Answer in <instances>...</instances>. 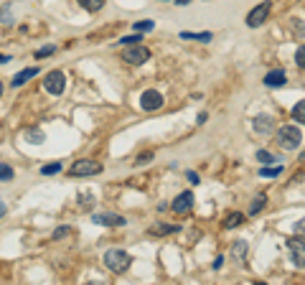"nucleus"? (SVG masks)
<instances>
[{"instance_id":"nucleus-17","label":"nucleus","mask_w":305,"mask_h":285,"mask_svg":"<svg viewBox=\"0 0 305 285\" xmlns=\"http://www.w3.org/2000/svg\"><path fill=\"white\" fill-rule=\"evenodd\" d=\"M178 232V224H158V227H150L148 234H171Z\"/></svg>"},{"instance_id":"nucleus-39","label":"nucleus","mask_w":305,"mask_h":285,"mask_svg":"<svg viewBox=\"0 0 305 285\" xmlns=\"http://www.w3.org/2000/svg\"><path fill=\"white\" fill-rule=\"evenodd\" d=\"M0 95H3V82H0Z\"/></svg>"},{"instance_id":"nucleus-28","label":"nucleus","mask_w":305,"mask_h":285,"mask_svg":"<svg viewBox=\"0 0 305 285\" xmlns=\"http://www.w3.org/2000/svg\"><path fill=\"white\" fill-rule=\"evenodd\" d=\"M140 33H132V36H122L120 38V43H122V46H130V43H140Z\"/></svg>"},{"instance_id":"nucleus-11","label":"nucleus","mask_w":305,"mask_h":285,"mask_svg":"<svg viewBox=\"0 0 305 285\" xmlns=\"http://www.w3.org/2000/svg\"><path fill=\"white\" fill-rule=\"evenodd\" d=\"M290 250H293V260L298 267H303V260H305V254H303V237H293L290 239Z\"/></svg>"},{"instance_id":"nucleus-5","label":"nucleus","mask_w":305,"mask_h":285,"mask_svg":"<svg viewBox=\"0 0 305 285\" xmlns=\"http://www.w3.org/2000/svg\"><path fill=\"white\" fill-rule=\"evenodd\" d=\"M43 87H46V92H51V95H64V89H66V77H64V71H49L46 74V79H43Z\"/></svg>"},{"instance_id":"nucleus-31","label":"nucleus","mask_w":305,"mask_h":285,"mask_svg":"<svg viewBox=\"0 0 305 285\" xmlns=\"http://www.w3.org/2000/svg\"><path fill=\"white\" fill-rule=\"evenodd\" d=\"M66 234H71V227H59L51 237H54V239H61V237H66Z\"/></svg>"},{"instance_id":"nucleus-4","label":"nucleus","mask_w":305,"mask_h":285,"mask_svg":"<svg viewBox=\"0 0 305 285\" xmlns=\"http://www.w3.org/2000/svg\"><path fill=\"white\" fill-rule=\"evenodd\" d=\"M270 10H272V3H270V0H265V3L254 5V8L247 13V26H249V28H259V26L267 21Z\"/></svg>"},{"instance_id":"nucleus-34","label":"nucleus","mask_w":305,"mask_h":285,"mask_svg":"<svg viewBox=\"0 0 305 285\" xmlns=\"http://www.w3.org/2000/svg\"><path fill=\"white\" fill-rule=\"evenodd\" d=\"M295 59H298V66H303V64H305V49H303V46L298 49V54H295Z\"/></svg>"},{"instance_id":"nucleus-12","label":"nucleus","mask_w":305,"mask_h":285,"mask_svg":"<svg viewBox=\"0 0 305 285\" xmlns=\"http://www.w3.org/2000/svg\"><path fill=\"white\" fill-rule=\"evenodd\" d=\"M36 74H38V66H28V69H21L18 74H15V77H13V87H23L30 77H36Z\"/></svg>"},{"instance_id":"nucleus-23","label":"nucleus","mask_w":305,"mask_h":285,"mask_svg":"<svg viewBox=\"0 0 305 285\" xmlns=\"http://www.w3.org/2000/svg\"><path fill=\"white\" fill-rule=\"evenodd\" d=\"M293 120H295V123H303V120H305V102L303 99L293 107Z\"/></svg>"},{"instance_id":"nucleus-36","label":"nucleus","mask_w":305,"mask_h":285,"mask_svg":"<svg viewBox=\"0 0 305 285\" xmlns=\"http://www.w3.org/2000/svg\"><path fill=\"white\" fill-rule=\"evenodd\" d=\"M206 117H209L206 112H198V120H196V123H198V125H204V123H206Z\"/></svg>"},{"instance_id":"nucleus-2","label":"nucleus","mask_w":305,"mask_h":285,"mask_svg":"<svg viewBox=\"0 0 305 285\" xmlns=\"http://www.w3.org/2000/svg\"><path fill=\"white\" fill-rule=\"evenodd\" d=\"M132 257L125 252V250H107L104 252V265L107 270H112V273H127Z\"/></svg>"},{"instance_id":"nucleus-1","label":"nucleus","mask_w":305,"mask_h":285,"mask_svg":"<svg viewBox=\"0 0 305 285\" xmlns=\"http://www.w3.org/2000/svg\"><path fill=\"white\" fill-rule=\"evenodd\" d=\"M277 145L282 151H295V148L303 145V130L295 125H285L277 130Z\"/></svg>"},{"instance_id":"nucleus-24","label":"nucleus","mask_w":305,"mask_h":285,"mask_svg":"<svg viewBox=\"0 0 305 285\" xmlns=\"http://www.w3.org/2000/svg\"><path fill=\"white\" fill-rule=\"evenodd\" d=\"M13 176H15V171L8 166V163H0V181H10Z\"/></svg>"},{"instance_id":"nucleus-26","label":"nucleus","mask_w":305,"mask_h":285,"mask_svg":"<svg viewBox=\"0 0 305 285\" xmlns=\"http://www.w3.org/2000/svg\"><path fill=\"white\" fill-rule=\"evenodd\" d=\"M51 54H56V46H54V43H49V46H43V49H38L33 56L36 59H46V56H51Z\"/></svg>"},{"instance_id":"nucleus-10","label":"nucleus","mask_w":305,"mask_h":285,"mask_svg":"<svg viewBox=\"0 0 305 285\" xmlns=\"http://www.w3.org/2000/svg\"><path fill=\"white\" fill-rule=\"evenodd\" d=\"M252 127H254V132H272L274 130V120L270 115H257L252 120Z\"/></svg>"},{"instance_id":"nucleus-16","label":"nucleus","mask_w":305,"mask_h":285,"mask_svg":"<svg viewBox=\"0 0 305 285\" xmlns=\"http://www.w3.org/2000/svg\"><path fill=\"white\" fill-rule=\"evenodd\" d=\"M265 201H267V196H265V193H257V196L252 199V204H249V214L254 217V214H259V212H262V209H265Z\"/></svg>"},{"instance_id":"nucleus-18","label":"nucleus","mask_w":305,"mask_h":285,"mask_svg":"<svg viewBox=\"0 0 305 285\" xmlns=\"http://www.w3.org/2000/svg\"><path fill=\"white\" fill-rule=\"evenodd\" d=\"M79 5L89 13H99L104 8V0H79Z\"/></svg>"},{"instance_id":"nucleus-6","label":"nucleus","mask_w":305,"mask_h":285,"mask_svg":"<svg viewBox=\"0 0 305 285\" xmlns=\"http://www.w3.org/2000/svg\"><path fill=\"white\" fill-rule=\"evenodd\" d=\"M122 59H125L127 64H132V66H140V64H145L150 59V51L145 46H140V43H130V49H125Z\"/></svg>"},{"instance_id":"nucleus-8","label":"nucleus","mask_w":305,"mask_h":285,"mask_svg":"<svg viewBox=\"0 0 305 285\" xmlns=\"http://www.w3.org/2000/svg\"><path fill=\"white\" fill-rule=\"evenodd\" d=\"M193 201H196V199H193V191H181L178 196L173 199L171 206H173L176 214H188L191 209H193Z\"/></svg>"},{"instance_id":"nucleus-27","label":"nucleus","mask_w":305,"mask_h":285,"mask_svg":"<svg viewBox=\"0 0 305 285\" xmlns=\"http://www.w3.org/2000/svg\"><path fill=\"white\" fill-rule=\"evenodd\" d=\"M59 171H61V163H49V166L41 168L43 176H54V173H59Z\"/></svg>"},{"instance_id":"nucleus-3","label":"nucleus","mask_w":305,"mask_h":285,"mask_svg":"<svg viewBox=\"0 0 305 285\" xmlns=\"http://www.w3.org/2000/svg\"><path fill=\"white\" fill-rule=\"evenodd\" d=\"M102 173V166L97 160H89V158H82V160H76L71 163V168H69V176L74 178H82V176H97Z\"/></svg>"},{"instance_id":"nucleus-7","label":"nucleus","mask_w":305,"mask_h":285,"mask_svg":"<svg viewBox=\"0 0 305 285\" xmlns=\"http://www.w3.org/2000/svg\"><path fill=\"white\" fill-rule=\"evenodd\" d=\"M140 107L145 112H152V110H160L163 107V95L155 92V89H145L143 97H140Z\"/></svg>"},{"instance_id":"nucleus-25","label":"nucleus","mask_w":305,"mask_h":285,"mask_svg":"<svg viewBox=\"0 0 305 285\" xmlns=\"http://www.w3.org/2000/svg\"><path fill=\"white\" fill-rule=\"evenodd\" d=\"M152 28H155V23H152V21H137V23H135V33L152 31Z\"/></svg>"},{"instance_id":"nucleus-9","label":"nucleus","mask_w":305,"mask_h":285,"mask_svg":"<svg viewBox=\"0 0 305 285\" xmlns=\"http://www.w3.org/2000/svg\"><path fill=\"white\" fill-rule=\"evenodd\" d=\"M92 222L102 224V227H125V224H127V219L122 214H110V212H107V214H94Z\"/></svg>"},{"instance_id":"nucleus-30","label":"nucleus","mask_w":305,"mask_h":285,"mask_svg":"<svg viewBox=\"0 0 305 285\" xmlns=\"http://www.w3.org/2000/svg\"><path fill=\"white\" fill-rule=\"evenodd\" d=\"M148 160H152V151H145V153H140L137 156V160H135V166H145Z\"/></svg>"},{"instance_id":"nucleus-32","label":"nucleus","mask_w":305,"mask_h":285,"mask_svg":"<svg viewBox=\"0 0 305 285\" xmlns=\"http://www.w3.org/2000/svg\"><path fill=\"white\" fill-rule=\"evenodd\" d=\"M0 21H3V23H10V8H8V5L0 8Z\"/></svg>"},{"instance_id":"nucleus-15","label":"nucleus","mask_w":305,"mask_h":285,"mask_svg":"<svg viewBox=\"0 0 305 285\" xmlns=\"http://www.w3.org/2000/svg\"><path fill=\"white\" fill-rule=\"evenodd\" d=\"M244 219H247V217H244L242 212L226 214V219H224V227H226V229H232V227H242V224H244Z\"/></svg>"},{"instance_id":"nucleus-35","label":"nucleus","mask_w":305,"mask_h":285,"mask_svg":"<svg viewBox=\"0 0 305 285\" xmlns=\"http://www.w3.org/2000/svg\"><path fill=\"white\" fill-rule=\"evenodd\" d=\"M5 214H8V206H5V201H3V199H0V219H3Z\"/></svg>"},{"instance_id":"nucleus-37","label":"nucleus","mask_w":305,"mask_h":285,"mask_svg":"<svg viewBox=\"0 0 305 285\" xmlns=\"http://www.w3.org/2000/svg\"><path fill=\"white\" fill-rule=\"evenodd\" d=\"M10 62V56L8 54H0V64H8Z\"/></svg>"},{"instance_id":"nucleus-13","label":"nucleus","mask_w":305,"mask_h":285,"mask_svg":"<svg viewBox=\"0 0 305 285\" xmlns=\"http://www.w3.org/2000/svg\"><path fill=\"white\" fill-rule=\"evenodd\" d=\"M287 79H285V71L282 69H274V71H270L267 77H265V84L267 87H282Z\"/></svg>"},{"instance_id":"nucleus-21","label":"nucleus","mask_w":305,"mask_h":285,"mask_svg":"<svg viewBox=\"0 0 305 285\" xmlns=\"http://www.w3.org/2000/svg\"><path fill=\"white\" fill-rule=\"evenodd\" d=\"M257 160L262 163V166H272V163H274V160H280V158H277V156H272L270 151H257Z\"/></svg>"},{"instance_id":"nucleus-33","label":"nucleus","mask_w":305,"mask_h":285,"mask_svg":"<svg viewBox=\"0 0 305 285\" xmlns=\"http://www.w3.org/2000/svg\"><path fill=\"white\" fill-rule=\"evenodd\" d=\"M186 178H188V181H191L193 186H196V184H201V178H198V173H196V171H188V173H186Z\"/></svg>"},{"instance_id":"nucleus-19","label":"nucleus","mask_w":305,"mask_h":285,"mask_svg":"<svg viewBox=\"0 0 305 285\" xmlns=\"http://www.w3.org/2000/svg\"><path fill=\"white\" fill-rule=\"evenodd\" d=\"M26 138H28V143H33V145H41V143L46 140V135H43V130L33 127V130H26Z\"/></svg>"},{"instance_id":"nucleus-22","label":"nucleus","mask_w":305,"mask_h":285,"mask_svg":"<svg viewBox=\"0 0 305 285\" xmlns=\"http://www.w3.org/2000/svg\"><path fill=\"white\" fill-rule=\"evenodd\" d=\"M282 173V166H274V163H272V166H265L262 171H259V176H265V178H277Z\"/></svg>"},{"instance_id":"nucleus-38","label":"nucleus","mask_w":305,"mask_h":285,"mask_svg":"<svg viewBox=\"0 0 305 285\" xmlns=\"http://www.w3.org/2000/svg\"><path fill=\"white\" fill-rule=\"evenodd\" d=\"M176 3H178V5H188V3H191V0H176Z\"/></svg>"},{"instance_id":"nucleus-20","label":"nucleus","mask_w":305,"mask_h":285,"mask_svg":"<svg viewBox=\"0 0 305 285\" xmlns=\"http://www.w3.org/2000/svg\"><path fill=\"white\" fill-rule=\"evenodd\" d=\"M232 254H234V260H244V254H247V242H244V239H237L234 247H232Z\"/></svg>"},{"instance_id":"nucleus-29","label":"nucleus","mask_w":305,"mask_h":285,"mask_svg":"<svg viewBox=\"0 0 305 285\" xmlns=\"http://www.w3.org/2000/svg\"><path fill=\"white\" fill-rule=\"evenodd\" d=\"M79 204H82V206L87 209L89 204H94V196H92L89 191H82V193H79Z\"/></svg>"},{"instance_id":"nucleus-14","label":"nucleus","mask_w":305,"mask_h":285,"mask_svg":"<svg viewBox=\"0 0 305 285\" xmlns=\"http://www.w3.org/2000/svg\"><path fill=\"white\" fill-rule=\"evenodd\" d=\"M181 38H183V41H201V43H206V41H211V38H214V33H209V31H201V33L183 31V33H181Z\"/></svg>"}]
</instances>
